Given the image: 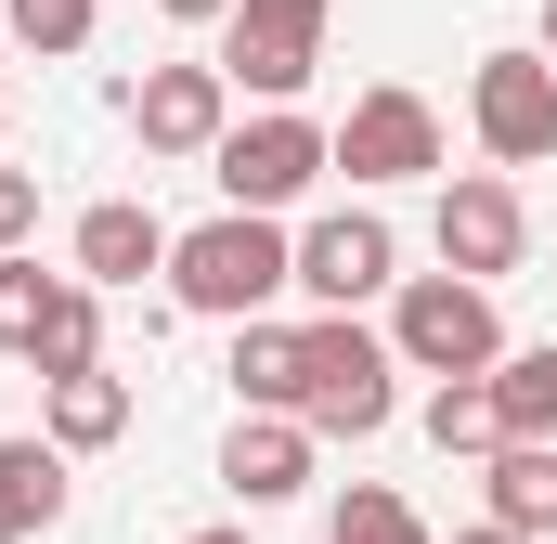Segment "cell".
<instances>
[{"label": "cell", "instance_id": "obj_1", "mask_svg": "<svg viewBox=\"0 0 557 544\" xmlns=\"http://www.w3.org/2000/svg\"><path fill=\"white\" fill-rule=\"evenodd\" d=\"M285 285H298V234L273 208H221V221L169 234V298L195 324H247V311H273Z\"/></svg>", "mask_w": 557, "mask_h": 544}, {"label": "cell", "instance_id": "obj_2", "mask_svg": "<svg viewBox=\"0 0 557 544\" xmlns=\"http://www.w3.org/2000/svg\"><path fill=\"white\" fill-rule=\"evenodd\" d=\"M298 415H311V441H376V428L403 415V350H389V324L311 311V324H298Z\"/></svg>", "mask_w": 557, "mask_h": 544}, {"label": "cell", "instance_id": "obj_3", "mask_svg": "<svg viewBox=\"0 0 557 544\" xmlns=\"http://www.w3.org/2000/svg\"><path fill=\"white\" fill-rule=\"evenodd\" d=\"M389 350H403V376H493L506 311H493L480 272H403L389 285Z\"/></svg>", "mask_w": 557, "mask_h": 544}, {"label": "cell", "instance_id": "obj_4", "mask_svg": "<svg viewBox=\"0 0 557 544\" xmlns=\"http://www.w3.org/2000/svg\"><path fill=\"white\" fill-rule=\"evenodd\" d=\"M337 169V131L324 118H298V104H260V118H234V131L208 143V182H221V208H298L311 182Z\"/></svg>", "mask_w": 557, "mask_h": 544}, {"label": "cell", "instance_id": "obj_5", "mask_svg": "<svg viewBox=\"0 0 557 544\" xmlns=\"http://www.w3.org/2000/svg\"><path fill=\"white\" fill-rule=\"evenodd\" d=\"M208 39H221V78H234V91H260V104H298V91L324 78L337 0H234Z\"/></svg>", "mask_w": 557, "mask_h": 544}, {"label": "cell", "instance_id": "obj_6", "mask_svg": "<svg viewBox=\"0 0 557 544\" xmlns=\"http://www.w3.org/2000/svg\"><path fill=\"white\" fill-rule=\"evenodd\" d=\"M467 143L493 156V169H545L557 156V52H480L467 65Z\"/></svg>", "mask_w": 557, "mask_h": 544}, {"label": "cell", "instance_id": "obj_7", "mask_svg": "<svg viewBox=\"0 0 557 544\" xmlns=\"http://www.w3.org/2000/svg\"><path fill=\"white\" fill-rule=\"evenodd\" d=\"M428 247H441V272H480V285H506V272L532 260V208H519V182H506V169H441Z\"/></svg>", "mask_w": 557, "mask_h": 544}, {"label": "cell", "instance_id": "obj_8", "mask_svg": "<svg viewBox=\"0 0 557 544\" xmlns=\"http://www.w3.org/2000/svg\"><path fill=\"white\" fill-rule=\"evenodd\" d=\"M389 285H403V234H389L376 208L298 221V298H311V311H363V298H389Z\"/></svg>", "mask_w": 557, "mask_h": 544}, {"label": "cell", "instance_id": "obj_9", "mask_svg": "<svg viewBox=\"0 0 557 544\" xmlns=\"http://www.w3.org/2000/svg\"><path fill=\"white\" fill-rule=\"evenodd\" d=\"M337 169L376 195V182H428L441 169V104L403 91V78H376V91H350V118H337Z\"/></svg>", "mask_w": 557, "mask_h": 544}, {"label": "cell", "instance_id": "obj_10", "mask_svg": "<svg viewBox=\"0 0 557 544\" xmlns=\"http://www.w3.org/2000/svg\"><path fill=\"white\" fill-rule=\"evenodd\" d=\"M131 131H143V156H195V169H208V143L234 131V78H221V52L143 65V78H131Z\"/></svg>", "mask_w": 557, "mask_h": 544}, {"label": "cell", "instance_id": "obj_11", "mask_svg": "<svg viewBox=\"0 0 557 544\" xmlns=\"http://www.w3.org/2000/svg\"><path fill=\"white\" fill-rule=\"evenodd\" d=\"M311 415H273V403H234V441H221V493L234 506H298L311 493Z\"/></svg>", "mask_w": 557, "mask_h": 544}, {"label": "cell", "instance_id": "obj_12", "mask_svg": "<svg viewBox=\"0 0 557 544\" xmlns=\"http://www.w3.org/2000/svg\"><path fill=\"white\" fill-rule=\"evenodd\" d=\"M65 272H91V285L117 298V285H143V272H169V221H156L143 195H91L78 234H65Z\"/></svg>", "mask_w": 557, "mask_h": 544}, {"label": "cell", "instance_id": "obj_13", "mask_svg": "<svg viewBox=\"0 0 557 544\" xmlns=\"http://www.w3.org/2000/svg\"><path fill=\"white\" fill-rule=\"evenodd\" d=\"M65 467H78V454H65L52 428H39V441H0V544H39V532H65V493H78Z\"/></svg>", "mask_w": 557, "mask_h": 544}, {"label": "cell", "instance_id": "obj_14", "mask_svg": "<svg viewBox=\"0 0 557 544\" xmlns=\"http://www.w3.org/2000/svg\"><path fill=\"white\" fill-rule=\"evenodd\" d=\"M39 428H52L65 454H117V441H131V376H117V363L39 376Z\"/></svg>", "mask_w": 557, "mask_h": 544}, {"label": "cell", "instance_id": "obj_15", "mask_svg": "<svg viewBox=\"0 0 557 544\" xmlns=\"http://www.w3.org/2000/svg\"><path fill=\"white\" fill-rule=\"evenodd\" d=\"M480 506L545 544L557 532V441H493V454H480Z\"/></svg>", "mask_w": 557, "mask_h": 544}, {"label": "cell", "instance_id": "obj_16", "mask_svg": "<svg viewBox=\"0 0 557 544\" xmlns=\"http://www.w3.org/2000/svg\"><path fill=\"white\" fill-rule=\"evenodd\" d=\"M78 363H104V285H91V272H65V285H52L26 376H78Z\"/></svg>", "mask_w": 557, "mask_h": 544}, {"label": "cell", "instance_id": "obj_17", "mask_svg": "<svg viewBox=\"0 0 557 544\" xmlns=\"http://www.w3.org/2000/svg\"><path fill=\"white\" fill-rule=\"evenodd\" d=\"M234 403L298 415V324H273V311H247V324H234Z\"/></svg>", "mask_w": 557, "mask_h": 544}, {"label": "cell", "instance_id": "obj_18", "mask_svg": "<svg viewBox=\"0 0 557 544\" xmlns=\"http://www.w3.org/2000/svg\"><path fill=\"white\" fill-rule=\"evenodd\" d=\"M493 415H506V441H557V337L493 363Z\"/></svg>", "mask_w": 557, "mask_h": 544}, {"label": "cell", "instance_id": "obj_19", "mask_svg": "<svg viewBox=\"0 0 557 544\" xmlns=\"http://www.w3.org/2000/svg\"><path fill=\"white\" fill-rule=\"evenodd\" d=\"M324 544H441V532H428V519L389 493V480H350V493L324 506Z\"/></svg>", "mask_w": 557, "mask_h": 544}, {"label": "cell", "instance_id": "obj_20", "mask_svg": "<svg viewBox=\"0 0 557 544\" xmlns=\"http://www.w3.org/2000/svg\"><path fill=\"white\" fill-rule=\"evenodd\" d=\"M91 26H104V0H0V39H13V52H39V65L91 52Z\"/></svg>", "mask_w": 557, "mask_h": 544}, {"label": "cell", "instance_id": "obj_21", "mask_svg": "<svg viewBox=\"0 0 557 544\" xmlns=\"http://www.w3.org/2000/svg\"><path fill=\"white\" fill-rule=\"evenodd\" d=\"M428 441H441V454H493V441H506L493 376H441V390H428Z\"/></svg>", "mask_w": 557, "mask_h": 544}, {"label": "cell", "instance_id": "obj_22", "mask_svg": "<svg viewBox=\"0 0 557 544\" xmlns=\"http://www.w3.org/2000/svg\"><path fill=\"white\" fill-rule=\"evenodd\" d=\"M52 285H65V272H39L26 247H0V350H13V363L39 350V311H52Z\"/></svg>", "mask_w": 557, "mask_h": 544}, {"label": "cell", "instance_id": "obj_23", "mask_svg": "<svg viewBox=\"0 0 557 544\" xmlns=\"http://www.w3.org/2000/svg\"><path fill=\"white\" fill-rule=\"evenodd\" d=\"M0 247H39V169H0Z\"/></svg>", "mask_w": 557, "mask_h": 544}, {"label": "cell", "instance_id": "obj_24", "mask_svg": "<svg viewBox=\"0 0 557 544\" xmlns=\"http://www.w3.org/2000/svg\"><path fill=\"white\" fill-rule=\"evenodd\" d=\"M156 13H169V26H221L234 0H156Z\"/></svg>", "mask_w": 557, "mask_h": 544}, {"label": "cell", "instance_id": "obj_25", "mask_svg": "<svg viewBox=\"0 0 557 544\" xmlns=\"http://www.w3.org/2000/svg\"><path fill=\"white\" fill-rule=\"evenodd\" d=\"M454 544H532V532H519V519H467Z\"/></svg>", "mask_w": 557, "mask_h": 544}, {"label": "cell", "instance_id": "obj_26", "mask_svg": "<svg viewBox=\"0 0 557 544\" xmlns=\"http://www.w3.org/2000/svg\"><path fill=\"white\" fill-rule=\"evenodd\" d=\"M532 39H545V52H557V0H545V26H532Z\"/></svg>", "mask_w": 557, "mask_h": 544}, {"label": "cell", "instance_id": "obj_27", "mask_svg": "<svg viewBox=\"0 0 557 544\" xmlns=\"http://www.w3.org/2000/svg\"><path fill=\"white\" fill-rule=\"evenodd\" d=\"M182 544H247V532H182Z\"/></svg>", "mask_w": 557, "mask_h": 544}, {"label": "cell", "instance_id": "obj_28", "mask_svg": "<svg viewBox=\"0 0 557 544\" xmlns=\"http://www.w3.org/2000/svg\"><path fill=\"white\" fill-rule=\"evenodd\" d=\"M0 118H13V65H0Z\"/></svg>", "mask_w": 557, "mask_h": 544}]
</instances>
